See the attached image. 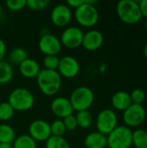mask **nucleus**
I'll list each match as a JSON object with an SVG mask.
<instances>
[{"label": "nucleus", "mask_w": 147, "mask_h": 148, "mask_svg": "<svg viewBox=\"0 0 147 148\" xmlns=\"http://www.w3.org/2000/svg\"><path fill=\"white\" fill-rule=\"evenodd\" d=\"M36 82L40 91L47 96L56 95L62 87V76L57 70L41 69Z\"/></svg>", "instance_id": "f257e3e1"}, {"label": "nucleus", "mask_w": 147, "mask_h": 148, "mask_svg": "<svg viewBox=\"0 0 147 148\" xmlns=\"http://www.w3.org/2000/svg\"><path fill=\"white\" fill-rule=\"evenodd\" d=\"M8 102L15 111L24 112L33 108L35 104V97L28 88H16L9 95Z\"/></svg>", "instance_id": "f03ea898"}, {"label": "nucleus", "mask_w": 147, "mask_h": 148, "mask_svg": "<svg viewBox=\"0 0 147 148\" xmlns=\"http://www.w3.org/2000/svg\"><path fill=\"white\" fill-rule=\"evenodd\" d=\"M116 12L119 18L126 24H135L142 18L139 2L134 0L120 1L116 6Z\"/></svg>", "instance_id": "7ed1b4c3"}, {"label": "nucleus", "mask_w": 147, "mask_h": 148, "mask_svg": "<svg viewBox=\"0 0 147 148\" xmlns=\"http://www.w3.org/2000/svg\"><path fill=\"white\" fill-rule=\"evenodd\" d=\"M68 99L74 111L80 112L88 110L92 107L94 101V94L90 88L81 86L72 91Z\"/></svg>", "instance_id": "20e7f679"}, {"label": "nucleus", "mask_w": 147, "mask_h": 148, "mask_svg": "<svg viewBox=\"0 0 147 148\" xmlns=\"http://www.w3.org/2000/svg\"><path fill=\"white\" fill-rule=\"evenodd\" d=\"M107 138L109 148H130L133 146V131L125 125L117 126Z\"/></svg>", "instance_id": "39448f33"}, {"label": "nucleus", "mask_w": 147, "mask_h": 148, "mask_svg": "<svg viewBox=\"0 0 147 148\" xmlns=\"http://www.w3.org/2000/svg\"><path fill=\"white\" fill-rule=\"evenodd\" d=\"M75 19L82 27L91 28L97 24L99 21V11L94 5H91L86 1L80 7L75 9Z\"/></svg>", "instance_id": "423d86ee"}, {"label": "nucleus", "mask_w": 147, "mask_h": 148, "mask_svg": "<svg viewBox=\"0 0 147 148\" xmlns=\"http://www.w3.org/2000/svg\"><path fill=\"white\" fill-rule=\"evenodd\" d=\"M95 125L99 133L107 136L118 126V116L115 111L110 108L101 110L96 116Z\"/></svg>", "instance_id": "0eeeda50"}, {"label": "nucleus", "mask_w": 147, "mask_h": 148, "mask_svg": "<svg viewBox=\"0 0 147 148\" xmlns=\"http://www.w3.org/2000/svg\"><path fill=\"white\" fill-rule=\"evenodd\" d=\"M123 121L128 127H137L143 124L146 119V111L143 105L132 104L123 112Z\"/></svg>", "instance_id": "6e6552de"}, {"label": "nucleus", "mask_w": 147, "mask_h": 148, "mask_svg": "<svg viewBox=\"0 0 147 148\" xmlns=\"http://www.w3.org/2000/svg\"><path fill=\"white\" fill-rule=\"evenodd\" d=\"M83 36L84 32L81 28L70 26L62 31L59 39L61 41L62 46L69 49H75L81 46Z\"/></svg>", "instance_id": "1a4fd4ad"}, {"label": "nucleus", "mask_w": 147, "mask_h": 148, "mask_svg": "<svg viewBox=\"0 0 147 148\" xmlns=\"http://www.w3.org/2000/svg\"><path fill=\"white\" fill-rule=\"evenodd\" d=\"M81 70V65L79 61L71 56H65L60 58L59 66L57 69L58 73L62 78L71 79L78 75Z\"/></svg>", "instance_id": "9d476101"}, {"label": "nucleus", "mask_w": 147, "mask_h": 148, "mask_svg": "<svg viewBox=\"0 0 147 148\" xmlns=\"http://www.w3.org/2000/svg\"><path fill=\"white\" fill-rule=\"evenodd\" d=\"M73 16L71 8L66 3H59L55 5L50 13L52 23L59 28H64L68 25Z\"/></svg>", "instance_id": "9b49d317"}, {"label": "nucleus", "mask_w": 147, "mask_h": 148, "mask_svg": "<svg viewBox=\"0 0 147 148\" xmlns=\"http://www.w3.org/2000/svg\"><path fill=\"white\" fill-rule=\"evenodd\" d=\"M62 47L60 39L51 33L41 36L38 42V49L45 56H57Z\"/></svg>", "instance_id": "f8f14e48"}, {"label": "nucleus", "mask_w": 147, "mask_h": 148, "mask_svg": "<svg viewBox=\"0 0 147 148\" xmlns=\"http://www.w3.org/2000/svg\"><path fill=\"white\" fill-rule=\"evenodd\" d=\"M29 135L36 142L46 141L51 136L50 124L43 120H35L29 126Z\"/></svg>", "instance_id": "ddd939ff"}, {"label": "nucleus", "mask_w": 147, "mask_h": 148, "mask_svg": "<svg viewBox=\"0 0 147 148\" xmlns=\"http://www.w3.org/2000/svg\"><path fill=\"white\" fill-rule=\"evenodd\" d=\"M52 113L58 118L64 119L68 115L73 114L74 109L68 98L58 96L53 99L50 104Z\"/></svg>", "instance_id": "4468645a"}, {"label": "nucleus", "mask_w": 147, "mask_h": 148, "mask_svg": "<svg viewBox=\"0 0 147 148\" xmlns=\"http://www.w3.org/2000/svg\"><path fill=\"white\" fill-rule=\"evenodd\" d=\"M104 42V36L98 29H90L84 33L81 46L88 51L99 49Z\"/></svg>", "instance_id": "2eb2a0df"}, {"label": "nucleus", "mask_w": 147, "mask_h": 148, "mask_svg": "<svg viewBox=\"0 0 147 148\" xmlns=\"http://www.w3.org/2000/svg\"><path fill=\"white\" fill-rule=\"evenodd\" d=\"M19 71L21 75L28 79L36 78L41 71L40 65L37 61L32 58H27L19 65Z\"/></svg>", "instance_id": "dca6fc26"}, {"label": "nucleus", "mask_w": 147, "mask_h": 148, "mask_svg": "<svg viewBox=\"0 0 147 148\" xmlns=\"http://www.w3.org/2000/svg\"><path fill=\"white\" fill-rule=\"evenodd\" d=\"M111 102L114 109L123 112L133 104L130 94L123 90L118 91L113 94L111 99Z\"/></svg>", "instance_id": "f3484780"}, {"label": "nucleus", "mask_w": 147, "mask_h": 148, "mask_svg": "<svg viewBox=\"0 0 147 148\" xmlns=\"http://www.w3.org/2000/svg\"><path fill=\"white\" fill-rule=\"evenodd\" d=\"M84 145L87 148H105L107 147V138L98 131L93 132L85 137Z\"/></svg>", "instance_id": "a211bd4d"}, {"label": "nucleus", "mask_w": 147, "mask_h": 148, "mask_svg": "<svg viewBox=\"0 0 147 148\" xmlns=\"http://www.w3.org/2000/svg\"><path fill=\"white\" fill-rule=\"evenodd\" d=\"M14 75V70L12 65L6 62H0V84H7L9 83Z\"/></svg>", "instance_id": "6ab92c4d"}, {"label": "nucleus", "mask_w": 147, "mask_h": 148, "mask_svg": "<svg viewBox=\"0 0 147 148\" xmlns=\"http://www.w3.org/2000/svg\"><path fill=\"white\" fill-rule=\"evenodd\" d=\"M15 139V129L8 124H0V143L12 144Z\"/></svg>", "instance_id": "aec40b11"}, {"label": "nucleus", "mask_w": 147, "mask_h": 148, "mask_svg": "<svg viewBox=\"0 0 147 148\" xmlns=\"http://www.w3.org/2000/svg\"><path fill=\"white\" fill-rule=\"evenodd\" d=\"M75 117H76L78 127H80L81 128L86 129V128L90 127L93 125L94 116L89 110H84V111L77 112Z\"/></svg>", "instance_id": "412c9836"}, {"label": "nucleus", "mask_w": 147, "mask_h": 148, "mask_svg": "<svg viewBox=\"0 0 147 148\" xmlns=\"http://www.w3.org/2000/svg\"><path fill=\"white\" fill-rule=\"evenodd\" d=\"M27 52L24 49L16 47L14 48L9 54V62L10 64L20 65L23 61L27 59Z\"/></svg>", "instance_id": "4be33fe9"}, {"label": "nucleus", "mask_w": 147, "mask_h": 148, "mask_svg": "<svg viewBox=\"0 0 147 148\" xmlns=\"http://www.w3.org/2000/svg\"><path fill=\"white\" fill-rule=\"evenodd\" d=\"M13 148H36V141L29 134H23L16 137L12 143Z\"/></svg>", "instance_id": "5701e85b"}, {"label": "nucleus", "mask_w": 147, "mask_h": 148, "mask_svg": "<svg viewBox=\"0 0 147 148\" xmlns=\"http://www.w3.org/2000/svg\"><path fill=\"white\" fill-rule=\"evenodd\" d=\"M133 145L135 148H147V131L141 128L133 131Z\"/></svg>", "instance_id": "b1692460"}, {"label": "nucleus", "mask_w": 147, "mask_h": 148, "mask_svg": "<svg viewBox=\"0 0 147 148\" xmlns=\"http://www.w3.org/2000/svg\"><path fill=\"white\" fill-rule=\"evenodd\" d=\"M45 148H70V145L64 137L51 135L45 141Z\"/></svg>", "instance_id": "393cba45"}, {"label": "nucleus", "mask_w": 147, "mask_h": 148, "mask_svg": "<svg viewBox=\"0 0 147 148\" xmlns=\"http://www.w3.org/2000/svg\"><path fill=\"white\" fill-rule=\"evenodd\" d=\"M15 114L14 108L8 101H3L0 103V121H7L10 120Z\"/></svg>", "instance_id": "a878e982"}, {"label": "nucleus", "mask_w": 147, "mask_h": 148, "mask_svg": "<svg viewBox=\"0 0 147 148\" xmlns=\"http://www.w3.org/2000/svg\"><path fill=\"white\" fill-rule=\"evenodd\" d=\"M50 131L52 136H57V137H63V135L66 134L67 130L64 126V123L62 119L55 120L50 124Z\"/></svg>", "instance_id": "bb28decb"}, {"label": "nucleus", "mask_w": 147, "mask_h": 148, "mask_svg": "<svg viewBox=\"0 0 147 148\" xmlns=\"http://www.w3.org/2000/svg\"><path fill=\"white\" fill-rule=\"evenodd\" d=\"M59 62H60V58L57 56H45L42 61L44 69L57 70L59 66Z\"/></svg>", "instance_id": "cd10ccee"}, {"label": "nucleus", "mask_w": 147, "mask_h": 148, "mask_svg": "<svg viewBox=\"0 0 147 148\" xmlns=\"http://www.w3.org/2000/svg\"><path fill=\"white\" fill-rule=\"evenodd\" d=\"M49 3V0H27L26 7L32 10H42L46 9Z\"/></svg>", "instance_id": "c85d7f7f"}, {"label": "nucleus", "mask_w": 147, "mask_h": 148, "mask_svg": "<svg viewBox=\"0 0 147 148\" xmlns=\"http://www.w3.org/2000/svg\"><path fill=\"white\" fill-rule=\"evenodd\" d=\"M130 96H131L132 102L133 104H139V105H142V103L145 101L146 98V92L142 88L133 89L132 93L130 94Z\"/></svg>", "instance_id": "c756f323"}, {"label": "nucleus", "mask_w": 147, "mask_h": 148, "mask_svg": "<svg viewBox=\"0 0 147 148\" xmlns=\"http://www.w3.org/2000/svg\"><path fill=\"white\" fill-rule=\"evenodd\" d=\"M5 4L11 11H19L26 7L27 0H8Z\"/></svg>", "instance_id": "7c9ffc66"}, {"label": "nucleus", "mask_w": 147, "mask_h": 148, "mask_svg": "<svg viewBox=\"0 0 147 148\" xmlns=\"http://www.w3.org/2000/svg\"><path fill=\"white\" fill-rule=\"evenodd\" d=\"M62 121L64 123V126H65L67 131H75L78 127L76 117L74 114L68 115L66 118L62 119Z\"/></svg>", "instance_id": "2f4dec72"}, {"label": "nucleus", "mask_w": 147, "mask_h": 148, "mask_svg": "<svg viewBox=\"0 0 147 148\" xmlns=\"http://www.w3.org/2000/svg\"><path fill=\"white\" fill-rule=\"evenodd\" d=\"M85 0H68L66 4L70 7V8H75L77 9L78 7H80L82 3H84Z\"/></svg>", "instance_id": "473e14b6"}, {"label": "nucleus", "mask_w": 147, "mask_h": 148, "mask_svg": "<svg viewBox=\"0 0 147 148\" xmlns=\"http://www.w3.org/2000/svg\"><path fill=\"white\" fill-rule=\"evenodd\" d=\"M139 6L142 16H146L147 18V0H141L139 2Z\"/></svg>", "instance_id": "72a5a7b5"}, {"label": "nucleus", "mask_w": 147, "mask_h": 148, "mask_svg": "<svg viewBox=\"0 0 147 148\" xmlns=\"http://www.w3.org/2000/svg\"><path fill=\"white\" fill-rule=\"evenodd\" d=\"M6 44L3 39L0 38V62L3 61V58L6 55Z\"/></svg>", "instance_id": "f704fd0d"}, {"label": "nucleus", "mask_w": 147, "mask_h": 148, "mask_svg": "<svg viewBox=\"0 0 147 148\" xmlns=\"http://www.w3.org/2000/svg\"><path fill=\"white\" fill-rule=\"evenodd\" d=\"M0 148H13V146L10 143H0Z\"/></svg>", "instance_id": "c9c22d12"}, {"label": "nucleus", "mask_w": 147, "mask_h": 148, "mask_svg": "<svg viewBox=\"0 0 147 148\" xmlns=\"http://www.w3.org/2000/svg\"><path fill=\"white\" fill-rule=\"evenodd\" d=\"M144 55H145V57L146 58L147 60V42L146 43L145 47H144Z\"/></svg>", "instance_id": "e433bc0d"}, {"label": "nucleus", "mask_w": 147, "mask_h": 148, "mask_svg": "<svg viewBox=\"0 0 147 148\" xmlns=\"http://www.w3.org/2000/svg\"><path fill=\"white\" fill-rule=\"evenodd\" d=\"M145 26H146V29L147 30V18L146 20V23H145Z\"/></svg>", "instance_id": "4c0bfd02"}, {"label": "nucleus", "mask_w": 147, "mask_h": 148, "mask_svg": "<svg viewBox=\"0 0 147 148\" xmlns=\"http://www.w3.org/2000/svg\"><path fill=\"white\" fill-rule=\"evenodd\" d=\"M2 12V5L0 4V13Z\"/></svg>", "instance_id": "58836bf2"}]
</instances>
